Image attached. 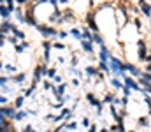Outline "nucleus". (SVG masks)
<instances>
[{"mask_svg":"<svg viewBox=\"0 0 151 132\" xmlns=\"http://www.w3.org/2000/svg\"><path fill=\"white\" fill-rule=\"evenodd\" d=\"M114 97H116V95H114V92H106V93L102 95L100 102H102L104 106H111V104L114 102Z\"/></svg>","mask_w":151,"mask_h":132,"instance_id":"obj_18","label":"nucleus"},{"mask_svg":"<svg viewBox=\"0 0 151 132\" xmlns=\"http://www.w3.org/2000/svg\"><path fill=\"white\" fill-rule=\"evenodd\" d=\"M84 97H86V102H88V104H90L91 107H97V106L100 104V99H99V97L95 95V92H88V93H86Z\"/></svg>","mask_w":151,"mask_h":132,"instance_id":"obj_15","label":"nucleus"},{"mask_svg":"<svg viewBox=\"0 0 151 132\" xmlns=\"http://www.w3.org/2000/svg\"><path fill=\"white\" fill-rule=\"evenodd\" d=\"M12 18H14V21H16V23L25 25V9L18 5V7H16V11H14V14H12Z\"/></svg>","mask_w":151,"mask_h":132,"instance_id":"obj_12","label":"nucleus"},{"mask_svg":"<svg viewBox=\"0 0 151 132\" xmlns=\"http://www.w3.org/2000/svg\"><path fill=\"white\" fill-rule=\"evenodd\" d=\"M51 62V51H42V63H49Z\"/></svg>","mask_w":151,"mask_h":132,"instance_id":"obj_35","label":"nucleus"},{"mask_svg":"<svg viewBox=\"0 0 151 132\" xmlns=\"http://www.w3.org/2000/svg\"><path fill=\"white\" fill-rule=\"evenodd\" d=\"M109 87H111L113 92H121V90L125 88V85H123V81H121L119 78H111V79H109Z\"/></svg>","mask_w":151,"mask_h":132,"instance_id":"obj_14","label":"nucleus"},{"mask_svg":"<svg viewBox=\"0 0 151 132\" xmlns=\"http://www.w3.org/2000/svg\"><path fill=\"white\" fill-rule=\"evenodd\" d=\"M69 37H74L77 41L83 39V34H81V27H70L69 28Z\"/></svg>","mask_w":151,"mask_h":132,"instance_id":"obj_20","label":"nucleus"},{"mask_svg":"<svg viewBox=\"0 0 151 132\" xmlns=\"http://www.w3.org/2000/svg\"><path fill=\"white\" fill-rule=\"evenodd\" d=\"M79 48L86 53V55H93L95 53V44L91 41H79Z\"/></svg>","mask_w":151,"mask_h":132,"instance_id":"obj_11","label":"nucleus"},{"mask_svg":"<svg viewBox=\"0 0 151 132\" xmlns=\"http://www.w3.org/2000/svg\"><path fill=\"white\" fill-rule=\"evenodd\" d=\"M5 7H7V9H9V11H11V12L14 14V11H16V7H18V4H16L14 0H5Z\"/></svg>","mask_w":151,"mask_h":132,"instance_id":"obj_31","label":"nucleus"},{"mask_svg":"<svg viewBox=\"0 0 151 132\" xmlns=\"http://www.w3.org/2000/svg\"><path fill=\"white\" fill-rule=\"evenodd\" d=\"M0 71H4V62H0Z\"/></svg>","mask_w":151,"mask_h":132,"instance_id":"obj_52","label":"nucleus"},{"mask_svg":"<svg viewBox=\"0 0 151 132\" xmlns=\"http://www.w3.org/2000/svg\"><path fill=\"white\" fill-rule=\"evenodd\" d=\"M91 43L97 44V46L100 48V46H104V44H106V39L102 37V34H93V37H91Z\"/></svg>","mask_w":151,"mask_h":132,"instance_id":"obj_24","label":"nucleus"},{"mask_svg":"<svg viewBox=\"0 0 151 132\" xmlns=\"http://www.w3.org/2000/svg\"><path fill=\"white\" fill-rule=\"evenodd\" d=\"M81 34H83V39L81 41H91V37H93V32L90 28H86L84 25L81 27Z\"/></svg>","mask_w":151,"mask_h":132,"instance_id":"obj_22","label":"nucleus"},{"mask_svg":"<svg viewBox=\"0 0 151 132\" xmlns=\"http://www.w3.org/2000/svg\"><path fill=\"white\" fill-rule=\"evenodd\" d=\"M111 55H113V53H111V49H109L107 44H104V46L99 48V62H102V63H109Z\"/></svg>","mask_w":151,"mask_h":132,"instance_id":"obj_7","label":"nucleus"},{"mask_svg":"<svg viewBox=\"0 0 151 132\" xmlns=\"http://www.w3.org/2000/svg\"><path fill=\"white\" fill-rule=\"evenodd\" d=\"M125 71H127V74L130 76V78H134V79H139L141 78V74H142V69H139L135 63H132V62H125Z\"/></svg>","mask_w":151,"mask_h":132,"instance_id":"obj_5","label":"nucleus"},{"mask_svg":"<svg viewBox=\"0 0 151 132\" xmlns=\"http://www.w3.org/2000/svg\"><path fill=\"white\" fill-rule=\"evenodd\" d=\"M144 71H146V72H151V63H146V67H144Z\"/></svg>","mask_w":151,"mask_h":132,"instance_id":"obj_50","label":"nucleus"},{"mask_svg":"<svg viewBox=\"0 0 151 132\" xmlns=\"http://www.w3.org/2000/svg\"><path fill=\"white\" fill-rule=\"evenodd\" d=\"M123 85L127 88H130L132 92H137V93H142V88H141V85H139V81L137 79H134V78H130V76H125L123 79Z\"/></svg>","mask_w":151,"mask_h":132,"instance_id":"obj_6","label":"nucleus"},{"mask_svg":"<svg viewBox=\"0 0 151 132\" xmlns=\"http://www.w3.org/2000/svg\"><path fill=\"white\" fill-rule=\"evenodd\" d=\"M27 116H28V113H27L25 109H19V111H16V113H14L12 122H23V120H27Z\"/></svg>","mask_w":151,"mask_h":132,"instance_id":"obj_21","label":"nucleus"},{"mask_svg":"<svg viewBox=\"0 0 151 132\" xmlns=\"http://www.w3.org/2000/svg\"><path fill=\"white\" fill-rule=\"evenodd\" d=\"M53 83H55V85H62V83H63V78H62V76L58 74V76H55V79H53Z\"/></svg>","mask_w":151,"mask_h":132,"instance_id":"obj_47","label":"nucleus"},{"mask_svg":"<svg viewBox=\"0 0 151 132\" xmlns=\"http://www.w3.org/2000/svg\"><path fill=\"white\" fill-rule=\"evenodd\" d=\"M67 37H69V30H63V28L58 30V39H60V43H63Z\"/></svg>","mask_w":151,"mask_h":132,"instance_id":"obj_34","label":"nucleus"},{"mask_svg":"<svg viewBox=\"0 0 151 132\" xmlns=\"http://www.w3.org/2000/svg\"><path fill=\"white\" fill-rule=\"evenodd\" d=\"M127 132H137V131H135V129H128Z\"/></svg>","mask_w":151,"mask_h":132,"instance_id":"obj_53","label":"nucleus"},{"mask_svg":"<svg viewBox=\"0 0 151 132\" xmlns=\"http://www.w3.org/2000/svg\"><path fill=\"white\" fill-rule=\"evenodd\" d=\"M5 44H7V43H5V39H0V49H2V48H4Z\"/></svg>","mask_w":151,"mask_h":132,"instance_id":"obj_51","label":"nucleus"},{"mask_svg":"<svg viewBox=\"0 0 151 132\" xmlns=\"http://www.w3.org/2000/svg\"><path fill=\"white\" fill-rule=\"evenodd\" d=\"M70 85H72V88H79V87H81V79H77V78H72Z\"/></svg>","mask_w":151,"mask_h":132,"instance_id":"obj_45","label":"nucleus"},{"mask_svg":"<svg viewBox=\"0 0 151 132\" xmlns=\"http://www.w3.org/2000/svg\"><path fill=\"white\" fill-rule=\"evenodd\" d=\"M97 67H99V71H100V72H102L104 76H106V74H111L109 63H102V62H99V65H97Z\"/></svg>","mask_w":151,"mask_h":132,"instance_id":"obj_28","label":"nucleus"},{"mask_svg":"<svg viewBox=\"0 0 151 132\" xmlns=\"http://www.w3.org/2000/svg\"><path fill=\"white\" fill-rule=\"evenodd\" d=\"M56 63H62V65H63V63H65V58H63L62 55H60V56H56Z\"/></svg>","mask_w":151,"mask_h":132,"instance_id":"obj_49","label":"nucleus"},{"mask_svg":"<svg viewBox=\"0 0 151 132\" xmlns=\"http://www.w3.org/2000/svg\"><path fill=\"white\" fill-rule=\"evenodd\" d=\"M0 39H5V35H4V34H2V32H0Z\"/></svg>","mask_w":151,"mask_h":132,"instance_id":"obj_54","label":"nucleus"},{"mask_svg":"<svg viewBox=\"0 0 151 132\" xmlns=\"http://www.w3.org/2000/svg\"><path fill=\"white\" fill-rule=\"evenodd\" d=\"M150 51H151V48H150V44H148V41L144 37H141L137 41V60L144 63L146 62V56L150 55Z\"/></svg>","mask_w":151,"mask_h":132,"instance_id":"obj_3","label":"nucleus"},{"mask_svg":"<svg viewBox=\"0 0 151 132\" xmlns=\"http://www.w3.org/2000/svg\"><path fill=\"white\" fill-rule=\"evenodd\" d=\"M40 87H42V90H44V92H51V90L55 88V83H53L51 79H46V78H44V79L40 81Z\"/></svg>","mask_w":151,"mask_h":132,"instance_id":"obj_23","label":"nucleus"},{"mask_svg":"<svg viewBox=\"0 0 151 132\" xmlns=\"http://www.w3.org/2000/svg\"><path fill=\"white\" fill-rule=\"evenodd\" d=\"M25 102H27V99H25V95H21V93H18V95L14 97V100H12V107H14L16 111H19V109H23V106H25Z\"/></svg>","mask_w":151,"mask_h":132,"instance_id":"obj_13","label":"nucleus"},{"mask_svg":"<svg viewBox=\"0 0 151 132\" xmlns=\"http://www.w3.org/2000/svg\"><path fill=\"white\" fill-rule=\"evenodd\" d=\"M0 18H2V21H4V19H11V18H12V12L5 7V2H4V0H0Z\"/></svg>","mask_w":151,"mask_h":132,"instance_id":"obj_16","label":"nucleus"},{"mask_svg":"<svg viewBox=\"0 0 151 132\" xmlns=\"http://www.w3.org/2000/svg\"><path fill=\"white\" fill-rule=\"evenodd\" d=\"M137 7H139L141 18H144V19L151 21V2H144V0H141V2H137Z\"/></svg>","mask_w":151,"mask_h":132,"instance_id":"obj_4","label":"nucleus"},{"mask_svg":"<svg viewBox=\"0 0 151 132\" xmlns=\"http://www.w3.org/2000/svg\"><path fill=\"white\" fill-rule=\"evenodd\" d=\"M0 58H2V55H0Z\"/></svg>","mask_w":151,"mask_h":132,"instance_id":"obj_55","label":"nucleus"},{"mask_svg":"<svg viewBox=\"0 0 151 132\" xmlns=\"http://www.w3.org/2000/svg\"><path fill=\"white\" fill-rule=\"evenodd\" d=\"M121 93H123V97H127V99H130L134 92H132L130 88H127V87H125V88H123V90H121Z\"/></svg>","mask_w":151,"mask_h":132,"instance_id":"obj_43","label":"nucleus"},{"mask_svg":"<svg viewBox=\"0 0 151 132\" xmlns=\"http://www.w3.org/2000/svg\"><path fill=\"white\" fill-rule=\"evenodd\" d=\"M132 25H134V27H135L139 32L144 28V25H142V18H141V16H137V18H132Z\"/></svg>","mask_w":151,"mask_h":132,"instance_id":"obj_27","label":"nucleus"},{"mask_svg":"<svg viewBox=\"0 0 151 132\" xmlns=\"http://www.w3.org/2000/svg\"><path fill=\"white\" fill-rule=\"evenodd\" d=\"M18 132H37V131L34 129V125H30V123H28V125H25V127H21V129H19Z\"/></svg>","mask_w":151,"mask_h":132,"instance_id":"obj_40","label":"nucleus"},{"mask_svg":"<svg viewBox=\"0 0 151 132\" xmlns=\"http://www.w3.org/2000/svg\"><path fill=\"white\" fill-rule=\"evenodd\" d=\"M58 30H60V28L51 27V25H47V23H39L37 25V32L42 35V39H46V41H51V39L58 37Z\"/></svg>","mask_w":151,"mask_h":132,"instance_id":"obj_2","label":"nucleus"},{"mask_svg":"<svg viewBox=\"0 0 151 132\" xmlns=\"http://www.w3.org/2000/svg\"><path fill=\"white\" fill-rule=\"evenodd\" d=\"M11 34H12V37H16L18 41H27V34H25L23 30H19L18 25H14V28L11 30Z\"/></svg>","mask_w":151,"mask_h":132,"instance_id":"obj_19","label":"nucleus"},{"mask_svg":"<svg viewBox=\"0 0 151 132\" xmlns=\"http://www.w3.org/2000/svg\"><path fill=\"white\" fill-rule=\"evenodd\" d=\"M137 81H146V83H151V72L142 71V74H141V78H139Z\"/></svg>","mask_w":151,"mask_h":132,"instance_id":"obj_33","label":"nucleus"},{"mask_svg":"<svg viewBox=\"0 0 151 132\" xmlns=\"http://www.w3.org/2000/svg\"><path fill=\"white\" fill-rule=\"evenodd\" d=\"M109 69H111V74L114 78L123 79L125 76H128L127 71H125V62L119 56H116V55H111V58H109Z\"/></svg>","mask_w":151,"mask_h":132,"instance_id":"obj_1","label":"nucleus"},{"mask_svg":"<svg viewBox=\"0 0 151 132\" xmlns=\"http://www.w3.org/2000/svg\"><path fill=\"white\" fill-rule=\"evenodd\" d=\"M4 72H5V76H14V74H18V67L14 65V63H9V62H5L4 63Z\"/></svg>","mask_w":151,"mask_h":132,"instance_id":"obj_17","label":"nucleus"},{"mask_svg":"<svg viewBox=\"0 0 151 132\" xmlns=\"http://www.w3.org/2000/svg\"><path fill=\"white\" fill-rule=\"evenodd\" d=\"M137 123H139V127H151L150 118H148L146 115H139V118H137Z\"/></svg>","mask_w":151,"mask_h":132,"instance_id":"obj_25","label":"nucleus"},{"mask_svg":"<svg viewBox=\"0 0 151 132\" xmlns=\"http://www.w3.org/2000/svg\"><path fill=\"white\" fill-rule=\"evenodd\" d=\"M77 65H79V56H77V55H72V56H70V67L76 69Z\"/></svg>","mask_w":151,"mask_h":132,"instance_id":"obj_37","label":"nucleus"},{"mask_svg":"<svg viewBox=\"0 0 151 132\" xmlns=\"http://www.w3.org/2000/svg\"><path fill=\"white\" fill-rule=\"evenodd\" d=\"M83 72H84V78H88V79H97L100 76V71L97 65H86L83 69Z\"/></svg>","mask_w":151,"mask_h":132,"instance_id":"obj_8","label":"nucleus"},{"mask_svg":"<svg viewBox=\"0 0 151 132\" xmlns=\"http://www.w3.org/2000/svg\"><path fill=\"white\" fill-rule=\"evenodd\" d=\"M81 125H83V127H84V129H88V127H90V125H91V120H90V118H88V116H84V118H83V120H81Z\"/></svg>","mask_w":151,"mask_h":132,"instance_id":"obj_42","label":"nucleus"},{"mask_svg":"<svg viewBox=\"0 0 151 132\" xmlns=\"http://www.w3.org/2000/svg\"><path fill=\"white\" fill-rule=\"evenodd\" d=\"M5 43H9V44H12V46H16V44H18V39H16V37H12V35H9V37H5Z\"/></svg>","mask_w":151,"mask_h":132,"instance_id":"obj_44","label":"nucleus"},{"mask_svg":"<svg viewBox=\"0 0 151 132\" xmlns=\"http://www.w3.org/2000/svg\"><path fill=\"white\" fill-rule=\"evenodd\" d=\"M77 127H79V123H77V122H76V120H72V122H69V123H67V127H65V131H77Z\"/></svg>","mask_w":151,"mask_h":132,"instance_id":"obj_36","label":"nucleus"},{"mask_svg":"<svg viewBox=\"0 0 151 132\" xmlns=\"http://www.w3.org/2000/svg\"><path fill=\"white\" fill-rule=\"evenodd\" d=\"M53 49H56V51H65V49H67V44L56 41V43H53Z\"/></svg>","mask_w":151,"mask_h":132,"instance_id":"obj_32","label":"nucleus"},{"mask_svg":"<svg viewBox=\"0 0 151 132\" xmlns=\"http://www.w3.org/2000/svg\"><path fill=\"white\" fill-rule=\"evenodd\" d=\"M14 92H16L14 87H7V85H5V87H0V93H4V95H7V97H9V93H14Z\"/></svg>","mask_w":151,"mask_h":132,"instance_id":"obj_30","label":"nucleus"},{"mask_svg":"<svg viewBox=\"0 0 151 132\" xmlns=\"http://www.w3.org/2000/svg\"><path fill=\"white\" fill-rule=\"evenodd\" d=\"M55 76H58V71H56V67H47V71H46V79H55Z\"/></svg>","mask_w":151,"mask_h":132,"instance_id":"obj_26","label":"nucleus"},{"mask_svg":"<svg viewBox=\"0 0 151 132\" xmlns=\"http://www.w3.org/2000/svg\"><path fill=\"white\" fill-rule=\"evenodd\" d=\"M14 25L16 23H12L11 19H4V21H0V32L7 37V34H11V30L14 28Z\"/></svg>","mask_w":151,"mask_h":132,"instance_id":"obj_10","label":"nucleus"},{"mask_svg":"<svg viewBox=\"0 0 151 132\" xmlns=\"http://www.w3.org/2000/svg\"><path fill=\"white\" fill-rule=\"evenodd\" d=\"M9 79H11L14 85H19V87H23V85H25V81L28 79V74H27V72H18V74L11 76Z\"/></svg>","mask_w":151,"mask_h":132,"instance_id":"obj_9","label":"nucleus"},{"mask_svg":"<svg viewBox=\"0 0 151 132\" xmlns=\"http://www.w3.org/2000/svg\"><path fill=\"white\" fill-rule=\"evenodd\" d=\"M142 97H144V99H142L144 106H148V109H151V95H148V93H144Z\"/></svg>","mask_w":151,"mask_h":132,"instance_id":"obj_39","label":"nucleus"},{"mask_svg":"<svg viewBox=\"0 0 151 132\" xmlns=\"http://www.w3.org/2000/svg\"><path fill=\"white\" fill-rule=\"evenodd\" d=\"M40 48H42V51H51V49H53V41H46V39H42Z\"/></svg>","mask_w":151,"mask_h":132,"instance_id":"obj_29","label":"nucleus"},{"mask_svg":"<svg viewBox=\"0 0 151 132\" xmlns=\"http://www.w3.org/2000/svg\"><path fill=\"white\" fill-rule=\"evenodd\" d=\"M9 76H5V74H0V87H5V85H9Z\"/></svg>","mask_w":151,"mask_h":132,"instance_id":"obj_38","label":"nucleus"},{"mask_svg":"<svg viewBox=\"0 0 151 132\" xmlns=\"http://www.w3.org/2000/svg\"><path fill=\"white\" fill-rule=\"evenodd\" d=\"M0 106H9V97L0 93Z\"/></svg>","mask_w":151,"mask_h":132,"instance_id":"obj_41","label":"nucleus"},{"mask_svg":"<svg viewBox=\"0 0 151 132\" xmlns=\"http://www.w3.org/2000/svg\"><path fill=\"white\" fill-rule=\"evenodd\" d=\"M86 132H99V127H97L95 123H91V125H90V127L86 129Z\"/></svg>","mask_w":151,"mask_h":132,"instance_id":"obj_48","label":"nucleus"},{"mask_svg":"<svg viewBox=\"0 0 151 132\" xmlns=\"http://www.w3.org/2000/svg\"><path fill=\"white\" fill-rule=\"evenodd\" d=\"M102 109H104V104L100 102V104L95 107V113H97V116H102Z\"/></svg>","mask_w":151,"mask_h":132,"instance_id":"obj_46","label":"nucleus"}]
</instances>
